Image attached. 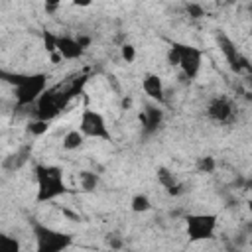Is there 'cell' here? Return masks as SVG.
Returning <instances> with one entry per match:
<instances>
[{"instance_id": "cell-1", "label": "cell", "mask_w": 252, "mask_h": 252, "mask_svg": "<svg viewBox=\"0 0 252 252\" xmlns=\"http://www.w3.org/2000/svg\"><path fill=\"white\" fill-rule=\"evenodd\" d=\"M83 85H85V77H83L81 81L77 79V81L67 83V85L59 83V85L49 87V89L41 94V98L33 104V116H35L37 120H43V122L53 120L55 116H59V112L65 110V106L69 104V100H71L75 94H79V91H81Z\"/></svg>"}, {"instance_id": "cell-2", "label": "cell", "mask_w": 252, "mask_h": 252, "mask_svg": "<svg viewBox=\"0 0 252 252\" xmlns=\"http://www.w3.org/2000/svg\"><path fill=\"white\" fill-rule=\"evenodd\" d=\"M2 79L14 87V98L18 108L33 106L47 87V73H8L2 71Z\"/></svg>"}, {"instance_id": "cell-3", "label": "cell", "mask_w": 252, "mask_h": 252, "mask_svg": "<svg viewBox=\"0 0 252 252\" xmlns=\"http://www.w3.org/2000/svg\"><path fill=\"white\" fill-rule=\"evenodd\" d=\"M35 203H51L59 197H63L65 193H69L67 185H65V177H63V169L59 165H51V163H37L35 169Z\"/></svg>"}, {"instance_id": "cell-4", "label": "cell", "mask_w": 252, "mask_h": 252, "mask_svg": "<svg viewBox=\"0 0 252 252\" xmlns=\"http://www.w3.org/2000/svg\"><path fill=\"white\" fill-rule=\"evenodd\" d=\"M33 238H35V252H65L73 246V234L51 228L41 222L32 224Z\"/></svg>"}, {"instance_id": "cell-5", "label": "cell", "mask_w": 252, "mask_h": 252, "mask_svg": "<svg viewBox=\"0 0 252 252\" xmlns=\"http://www.w3.org/2000/svg\"><path fill=\"white\" fill-rule=\"evenodd\" d=\"M219 217L215 213H191L185 217V232L189 242L211 240L217 230Z\"/></svg>"}, {"instance_id": "cell-6", "label": "cell", "mask_w": 252, "mask_h": 252, "mask_svg": "<svg viewBox=\"0 0 252 252\" xmlns=\"http://www.w3.org/2000/svg\"><path fill=\"white\" fill-rule=\"evenodd\" d=\"M205 114H207V118L211 122L220 124V126H228V124L236 122V118H238V106H236V102L230 96L217 94V96H213L207 102Z\"/></svg>"}, {"instance_id": "cell-7", "label": "cell", "mask_w": 252, "mask_h": 252, "mask_svg": "<svg viewBox=\"0 0 252 252\" xmlns=\"http://www.w3.org/2000/svg\"><path fill=\"white\" fill-rule=\"evenodd\" d=\"M79 130L85 138H96V140H112V134L106 126V120L100 112L93 108H85L79 118Z\"/></svg>"}, {"instance_id": "cell-8", "label": "cell", "mask_w": 252, "mask_h": 252, "mask_svg": "<svg viewBox=\"0 0 252 252\" xmlns=\"http://www.w3.org/2000/svg\"><path fill=\"white\" fill-rule=\"evenodd\" d=\"M177 47H179V65L177 67H179L181 75L189 81L197 79L201 65H203V49L189 45V43H177Z\"/></svg>"}, {"instance_id": "cell-9", "label": "cell", "mask_w": 252, "mask_h": 252, "mask_svg": "<svg viewBox=\"0 0 252 252\" xmlns=\"http://www.w3.org/2000/svg\"><path fill=\"white\" fill-rule=\"evenodd\" d=\"M57 55L67 61L81 59L85 55V49L77 41V37L67 35V33H57Z\"/></svg>"}, {"instance_id": "cell-10", "label": "cell", "mask_w": 252, "mask_h": 252, "mask_svg": "<svg viewBox=\"0 0 252 252\" xmlns=\"http://www.w3.org/2000/svg\"><path fill=\"white\" fill-rule=\"evenodd\" d=\"M140 122H142V130L146 136L156 134L161 124H163V110L158 104H148L144 106V110L140 112Z\"/></svg>"}, {"instance_id": "cell-11", "label": "cell", "mask_w": 252, "mask_h": 252, "mask_svg": "<svg viewBox=\"0 0 252 252\" xmlns=\"http://www.w3.org/2000/svg\"><path fill=\"white\" fill-rule=\"evenodd\" d=\"M217 43H219V47H220V51H222V55H224V59L228 61V65H230L232 71H242V69L246 67V61L242 59V55L238 53L236 45L232 43V39H230L228 35L219 33V35H217Z\"/></svg>"}, {"instance_id": "cell-12", "label": "cell", "mask_w": 252, "mask_h": 252, "mask_svg": "<svg viewBox=\"0 0 252 252\" xmlns=\"http://www.w3.org/2000/svg\"><path fill=\"white\" fill-rule=\"evenodd\" d=\"M142 91H144L152 100H156L158 104H163V102H165V89H163V81H161L159 75L148 73V75L142 79Z\"/></svg>"}, {"instance_id": "cell-13", "label": "cell", "mask_w": 252, "mask_h": 252, "mask_svg": "<svg viewBox=\"0 0 252 252\" xmlns=\"http://www.w3.org/2000/svg\"><path fill=\"white\" fill-rule=\"evenodd\" d=\"M158 181H159V185H161L169 195H173V197H179V195L185 193V183L179 181L177 175L171 173L167 167H158Z\"/></svg>"}, {"instance_id": "cell-14", "label": "cell", "mask_w": 252, "mask_h": 252, "mask_svg": "<svg viewBox=\"0 0 252 252\" xmlns=\"http://www.w3.org/2000/svg\"><path fill=\"white\" fill-rule=\"evenodd\" d=\"M83 142H85V136L81 134V130L79 128H73V130H67L65 132L63 140H61V146H63V150L73 152V150H79L83 146Z\"/></svg>"}, {"instance_id": "cell-15", "label": "cell", "mask_w": 252, "mask_h": 252, "mask_svg": "<svg viewBox=\"0 0 252 252\" xmlns=\"http://www.w3.org/2000/svg\"><path fill=\"white\" fill-rule=\"evenodd\" d=\"M98 175L94 173V171H81L79 173V185H81V189L85 191V193H93V191H96V187H98Z\"/></svg>"}, {"instance_id": "cell-16", "label": "cell", "mask_w": 252, "mask_h": 252, "mask_svg": "<svg viewBox=\"0 0 252 252\" xmlns=\"http://www.w3.org/2000/svg\"><path fill=\"white\" fill-rule=\"evenodd\" d=\"M130 209L134 213H148V211H152V201L146 193H136L130 201Z\"/></svg>"}, {"instance_id": "cell-17", "label": "cell", "mask_w": 252, "mask_h": 252, "mask_svg": "<svg viewBox=\"0 0 252 252\" xmlns=\"http://www.w3.org/2000/svg\"><path fill=\"white\" fill-rule=\"evenodd\" d=\"M0 252H22V244L16 236L0 234Z\"/></svg>"}, {"instance_id": "cell-18", "label": "cell", "mask_w": 252, "mask_h": 252, "mask_svg": "<svg viewBox=\"0 0 252 252\" xmlns=\"http://www.w3.org/2000/svg\"><path fill=\"white\" fill-rule=\"evenodd\" d=\"M41 39H43V47H45V51L51 53V55H55V53H57V35L45 30V32L41 33Z\"/></svg>"}, {"instance_id": "cell-19", "label": "cell", "mask_w": 252, "mask_h": 252, "mask_svg": "<svg viewBox=\"0 0 252 252\" xmlns=\"http://www.w3.org/2000/svg\"><path fill=\"white\" fill-rule=\"evenodd\" d=\"M215 167H217V161H215V158H211V156L199 158V161H197V169H199L201 173H213Z\"/></svg>"}, {"instance_id": "cell-20", "label": "cell", "mask_w": 252, "mask_h": 252, "mask_svg": "<svg viewBox=\"0 0 252 252\" xmlns=\"http://www.w3.org/2000/svg\"><path fill=\"white\" fill-rule=\"evenodd\" d=\"M47 124H49V122H43V120L33 118V120L30 122V126H28V130H30V134H33V136H41V134L47 132Z\"/></svg>"}, {"instance_id": "cell-21", "label": "cell", "mask_w": 252, "mask_h": 252, "mask_svg": "<svg viewBox=\"0 0 252 252\" xmlns=\"http://www.w3.org/2000/svg\"><path fill=\"white\" fill-rule=\"evenodd\" d=\"M165 59H167V63H169L171 67H177V65H179V47H177V41L169 45Z\"/></svg>"}, {"instance_id": "cell-22", "label": "cell", "mask_w": 252, "mask_h": 252, "mask_svg": "<svg viewBox=\"0 0 252 252\" xmlns=\"http://www.w3.org/2000/svg\"><path fill=\"white\" fill-rule=\"evenodd\" d=\"M120 55H122V59H124L126 63H132V61L136 59V47H134L132 43H124V45L120 47Z\"/></svg>"}, {"instance_id": "cell-23", "label": "cell", "mask_w": 252, "mask_h": 252, "mask_svg": "<svg viewBox=\"0 0 252 252\" xmlns=\"http://www.w3.org/2000/svg\"><path fill=\"white\" fill-rule=\"evenodd\" d=\"M185 8H187V14H189L191 18H201V16H203V8H201L199 4H187Z\"/></svg>"}, {"instance_id": "cell-24", "label": "cell", "mask_w": 252, "mask_h": 252, "mask_svg": "<svg viewBox=\"0 0 252 252\" xmlns=\"http://www.w3.org/2000/svg\"><path fill=\"white\" fill-rule=\"evenodd\" d=\"M77 41L81 43V47H83L85 51H87V47L91 45V37H89V35H81V33H79V35H77Z\"/></svg>"}, {"instance_id": "cell-25", "label": "cell", "mask_w": 252, "mask_h": 252, "mask_svg": "<svg viewBox=\"0 0 252 252\" xmlns=\"http://www.w3.org/2000/svg\"><path fill=\"white\" fill-rule=\"evenodd\" d=\"M122 108H130V104H132V98H122Z\"/></svg>"}, {"instance_id": "cell-26", "label": "cell", "mask_w": 252, "mask_h": 252, "mask_svg": "<svg viewBox=\"0 0 252 252\" xmlns=\"http://www.w3.org/2000/svg\"><path fill=\"white\" fill-rule=\"evenodd\" d=\"M248 209H250V211H252V201H248Z\"/></svg>"}, {"instance_id": "cell-27", "label": "cell", "mask_w": 252, "mask_h": 252, "mask_svg": "<svg viewBox=\"0 0 252 252\" xmlns=\"http://www.w3.org/2000/svg\"><path fill=\"white\" fill-rule=\"evenodd\" d=\"M250 16H252V6H250Z\"/></svg>"}, {"instance_id": "cell-28", "label": "cell", "mask_w": 252, "mask_h": 252, "mask_svg": "<svg viewBox=\"0 0 252 252\" xmlns=\"http://www.w3.org/2000/svg\"><path fill=\"white\" fill-rule=\"evenodd\" d=\"M250 87H252V81H250Z\"/></svg>"}]
</instances>
